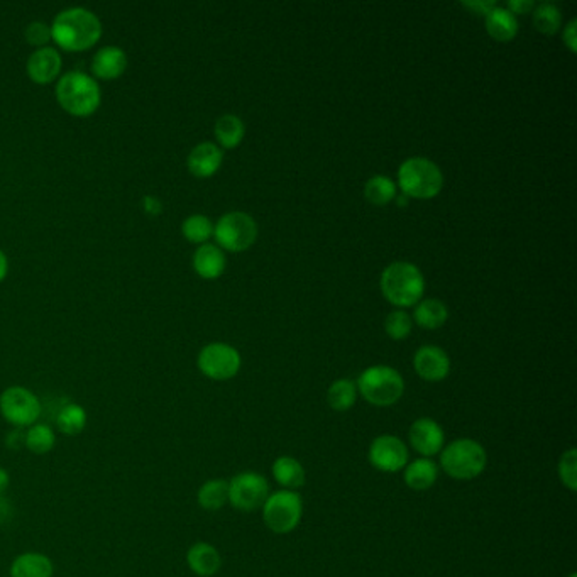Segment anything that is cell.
<instances>
[{
    "label": "cell",
    "mask_w": 577,
    "mask_h": 577,
    "mask_svg": "<svg viewBox=\"0 0 577 577\" xmlns=\"http://www.w3.org/2000/svg\"><path fill=\"white\" fill-rule=\"evenodd\" d=\"M128 68L126 53L117 46H105L96 51L92 60V71L98 79L113 80L121 77Z\"/></svg>",
    "instance_id": "ac0fdd59"
},
{
    "label": "cell",
    "mask_w": 577,
    "mask_h": 577,
    "mask_svg": "<svg viewBox=\"0 0 577 577\" xmlns=\"http://www.w3.org/2000/svg\"><path fill=\"white\" fill-rule=\"evenodd\" d=\"M62 70V56L56 49L39 48L28 60V75L39 85L51 83Z\"/></svg>",
    "instance_id": "9a60e30c"
},
{
    "label": "cell",
    "mask_w": 577,
    "mask_h": 577,
    "mask_svg": "<svg viewBox=\"0 0 577 577\" xmlns=\"http://www.w3.org/2000/svg\"><path fill=\"white\" fill-rule=\"evenodd\" d=\"M406 198H408L406 195H405V197H400V198H398V205H400V207L401 205H406Z\"/></svg>",
    "instance_id": "ee69618b"
},
{
    "label": "cell",
    "mask_w": 577,
    "mask_h": 577,
    "mask_svg": "<svg viewBox=\"0 0 577 577\" xmlns=\"http://www.w3.org/2000/svg\"><path fill=\"white\" fill-rule=\"evenodd\" d=\"M9 482H11V478H9V472L0 467V497L5 493V489L9 488Z\"/></svg>",
    "instance_id": "b9f144b4"
},
{
    "label": "cell",
    "mask_w": 577,
    "mask_h": 577,
    "mask_svg": "<svg viewBox=\"0 0 577 577\" xmlns=\"http://www.w3.org/2000/svg\"><path fill=\"white\" fill-rule=\"evenodd\" d=\"M385 330L393 340H405L412 332V319L406 312L395 310L385 321Z\"/></svg>",
    "instance_id": "d6a6232c"
},
{
    "label": "cell",
    "mask_w": 577,
    "mask_h": 577,
    "mask_svg": "<svg viewBox=\"0 0 577 577\" xmlns=\"http://www.w3.org/2000/svg\"><path fill=\"white\" fill-rule=\"evenodd\" d=\"M302 514L304 501L297 491H276L263 505V520L266 527L278 535H285L297 529Z\"/></svg>",
    "instance_id": "52a82bcc"
},
{
    "label": "cell",
    "mask_w": 577,
    "mask_h": 577,
    "mask_svg": "<svg viewBox=\"0 0 577 577\" xmlns=\"http://www.w3.org/2000/svg\"><path fill=\"white\" fill-rule=\"evenodd\" d=\"M213 130H215L217 141L225 149H232V147L239 146L242 138H244V132H246L241 119L238 115H232V113L219 117Z\"/></svg>",
    "instance_id": "4316f807"
},
{
    "label": "cell",
    "mask_w": 577,
    "mask_h": 577,
    "mask_svg": "<svg viewBox=\"0 0 577 577\" xmlns=\"http://www.w3.org/2000/svg\"><path fill=\"white\" fill-rule=\"evenodd\" d=\"M187 164L193 177H212L222 164V151L213 143H202L193 147Z\"/></svg>",
    "instance_id": "2e32d148"
},
{
    "label": "cell",
    "mask_w": 577,
    "mask_h": 577,
    "mask_svg": "<svg viewBox=\"0 0 577 577\" xmlns=\"http://www.w3.org/2000/svg\"><path fill=\"white\" fill-rule=\"evenodd\" d=\"M369 463L381 472H398L408 464V449L405 442L397 435H380L376 437L368 452Z\"/></svg>",
    "instance_id": "7c38bea8"
},
{
    "label": "cell",
    "mask_w": 577,
    "mask_h": 577,
    "mask_svg": "<svg viewBox=\"0 0 577 577\" xmlns=\"http://www.w3.org/2000/svg\"><path fill=\"white\" fill-rule=\"evenodd\" d=\"M447 317H449L447 306L437 298L422 300L415 308V322L422 329H427V330L442 327L447 321Z\"/></svg>",
    "instance_id": "cb8c5ba5"
},
{
    "label": "cell",
    "mask_w": 577,
    "mask_h": 577,
    "mask_svg": "<svg viewBox=\"0 0 577 577\" xmlns=\"http://www.w3.org/2000/svg\"><path fill=\"white\" fill-rule=\"evenodd\" d=\"M193 268L205 280H215L225 270L224 253L213 244H202L193 256Z\"/></svg>",
    "instance_id": "ffe728a7"
},
{
    "label": "cell",
    "mask_w": 577,
    "mask_h": 577,
    "mask_svg": "<svg viewBox=\"0 0 577 577\" xmlns=\"http://www.w3.org/2000/svg\"><path fill=\"white\" fill-rule=\"evenodd\" d=\"M398 183L406 197L425 200L439 195L444 185V177L433 161L410 158L401 163Z\"/></svg>",
    "instance_id": "8992f818"
},
{
    "label": "cell",
    "mask_w": 577,
    "mask_h": 577,
    "mask_svg": "<svg viewBox=\"0 0 577 577\" xmlns=\"http://www.w3.org/2000/svg\"><path fill=\"white\" fill-rule=\"evenodd\" d=\"M576 26L577 21L576 19H573V21L567 24L565 31H564V43H565V46L571 49L573 53H576L577 48Z\"/></svg>",
    "instance_id": "74e56055"
},
{
    "label": "cell",
    "mask_w": 577,
    "mask_h": 577,
    "mask_svg": "<svg viewBox=\"0 0 577 577\" xmlns=\"http://www.w3.org/2000/svg\"><path fill=\"white\" fill-rule=\"evenodd\" d=\"M414 368L425 381L437 383L449 376L450 359L446 351L437 346H423L414 357Z\"/></svg>",
    "instance_id": "5bb4252c"
},
{
    "label": "cell",
    "mask_w": 577,
    "mask_h": 577,
    "mask_svg": "<svg viewBox=\"0 0 577 577\" xmlns=\"http://www.w3.org/2000/svg\"><path fill=\"white\" fill-rule=\"evenodd\" d=\"M440 452L444 472L457 481H471L486 469V450L472 439H457Z\"/></svg>",
    "instance_id": "3957f363"
},
{
    "label": "cell",
    "mask_w": 577,
    "mask_h": 577,
    "mask_svg": "<svg viewBox=\"0 0 577 577\" xmlns=\"http://www.w3.org/2000/svg\"><path fill=\"white\" fill-rule=\"evenodd\" d=\"M562 24V14L556 4L544 2L533 11V26L544 34H556Z\"/></svg>",
    "instance_id": "4dcf8cb0"
},
{
    "label": "cell",
    "mask_w": 577,
    "mask_h": 577,
    "mask_svg": "<svg viewBox=\"0 0 577 577\" xmlns=\"http://www.w3.org/2000/svg\"><path fill=\"white\" fill-rule=\"evenodd\" d=\"M53 562L39 552H26L14 559L11 577H51Z\"/></svg>",
    "instance_id": "44dd1931"
},
{
    "label": "cell",
    "mask_w": 577,
    "mask_h": 577,
    "mask_svg": "<svg viewBox=\"0 0 577 577\" xmlns=\"http://www.w3.org/2000/svg\"><path fill=\"white\" fill-rule=\"evenodd\" d=\"M145 204H146V210L151 213V215H156V213H160L161 212V204L156 200V198H153V197H146L145 198Z\"/></svg>",
    "instance_id": "ab89813d"
},
{
    "label": "cell",
    "mask_w": 577,
    "mask_h": 577,
    "mask_svg": "<svg viewBox=\"0 0 577 577\" xmlns=\"http://www.w3.org/2000/svg\"><path fill=\"white\" fill-rule=\"evenodd\" d=\"M463 7L472 11L478 16L486 17L488 13H491L497 7V2H481V0H476V2H463Z\"/></svg>",
    "instance_id": "d590c367"
},
{
    "label": "cell",
    "mask_w": 577,
    "mask_h": 577,
    "mask_svg": "<svg viewBox=\"0 0 577 577\" xmlns=\"http://www.w3.org/2000/svg\"><path fill=\"white\" fill-rule=\"evenodd\" d=\"M0 414L16 429L31 427L41 415V401L22 386H11L0 395Z\"/></svg>",
    "instance_id": "9c48e42d"
},
{
    "label": "cell",
    "mask_w": 577,
    "mask_h": 577,
    "mask_svg": "<svg viewBox=\"0 0 577 577\" xmlns=\"http://www.w3.org/2000/svg\"><path fill=\"white\" fill-rule=\"evenodd\" d=\"M11 514V505L4 497H0V523H4Z\"/></svg>",
    "instance_id": "60d3db41"
},
{
    "label": "cell",
    "mask_w": 577,
    "mask_h": 577,
    "mask_svg": "<svg viewBox=\"0 0 577 577\" xmlns=\"http://www.w3.org/2000/svg\"><path fill=\"white\" fill-rule=\"evenodd\" d=\"M54 422L56 429L64 435H79L87 427V412L77 403H64L58 410Z\"/></svg>",
    "instance_id": "484cf974"
},
{
    "label": "cell",
    "mask_w": 577,
    "mask_h": 577,
    "mask_svg": "<svg viewBox=\"0 0 577 577\" xmlns=\"http://www.w3.org/2000/svg\"><path fill=\"white\" fill-rule=\"evenodd\" d=\"M24 435L26 432H22V429H14L7 435V446L11 449H21L24 446Z\"/></svg>",
    "instance_id": "f35d334b"
},
{
    "label": "cell",
    "mask_w": 577,
    "mask_h": 577,
    "mask_svg": "<svg viewBox=\"0 0 577 577\" xmlns=\"http://www.w3.org/2000/svg\"><path fill=\"white\" fill-rule=\"evenodd\" d=\"M268 497V481L257 472L246 471L229 481V503L239 512H255L263 508Z\"/></svg>",
    "instance_id": "30bf717a"
},
{
    "label": "cell",
    "mask_w": 577,
    "mask_h": 577,
    "mask_svg": "<svg viewBox=\"0 0 577 577\" xmlns=\"http://www.w3.org/2000/svg\"><path fill=\"white\" fill-rule=\"evenodd\" d=\"M198 369L210 380L225 381L239 372L241 355L229 344L213 342L198 354Z\"/></svg>",
    "instance_id": "8fae6325"
},
{
    "label": "cell",
    "mask_w": 577,
    "mask_h": 577,
    "mask_svg": "<svg viewBox=\"0 0 577 577\" xmlns=\"http://www.w3.org/2000/svg\"><path fill=\"white\" fill-rule=\"evenodd\" d=\"M531 9H535V4L531 0H508V11L512 14H529Z\"/></svg>",
    "instance_id": "8d00e7d4"
},
{
    "label": "cell",
    "mask_w": 577,
    "mask_h": 577,
    "mask_svg": "<svg viewBox=\"0 0 577 577\" xmlns=\"http://www.w3.org/2000/svg\"><path fill=\"white\" fill-rule=\"evenodd\" d=\"M364 195L372 205L383 207L388 205L395 195H397V187L389 178L383 177V175H376L371 178L364 187Z\"/></svg>",
    "instance_id": "f546056e"
},
{
    "label": "cell",
    "mask_w": 577,
    "mask_h": 577,
    "mask_svg": "<svg viewBox=\"0 0 577 577\" xmlns=\"http://www.w3.org/2000/svg\"><path fill=\"white\" fill-rule=\"evenodd\" d=\"M181 230H183V236L188 241L195 242V244H202V242L207 241L210 236L213 234V225H212V222H210L205 215L195 213V215H190L183 222Z\"/></svg>",
    "instance_id": "1f68e13d"
},
{
    "label": "cell",
    "mask_w": 577,
    "mask_h": 577,
    "mask_svg": "<svg viewBox=\"0 0 577 577\" xmlns=\"http://www.w3.org/2000/svg\"><path fill=\"white\" fill-rule=\"evenodd\" d=\"M381 291L389 304L414 306L425 291L423 274L412 263H393L381 274Z\"/></svg>",
    "instance_id": "7a4b0ae2"
},
{
    "label": "cell",
    "mask_w": 577,
    "mask_h": 577,
    "mask_svg": "<svg viewBox=\"0 0 577 577\" xmlns=\"http://www.w3.org/2000/svg\"><path fill=\"white\" fill-rule=\"evenodd\" d=\"M187 564L198 577L215 576L222 565L219 550L207 542L193 544L187 552Z\"/></svg>",
    "instance_id": "e0dca14e"
},
{
    "label": "cell",
    "mask_w": 577,
    "mask_h": 577,
    "mask_svg": "<svg viewBox=\"0 0 577 577\" xmlns=\"http://www.w3.org/2000/svg\"><path fill=\"white\" fill-rule=\"evenodd\" d=\"M355 386L363 398L374 406H391L398 403L405 393V381L400 372L389 366H372L363 371Z\"/></svg>",
    "instance_id": "5b68a950"
},
{
    "label": "cell",
    "mask_w": 577,
    "mask_h": 577,
    "mask_svg": "<svg viewBox=\"0 0 577 577\" xmlns=\"http://www.w3.org/2000/svg\"><path fill=\"white\" fill-rule=\"evenodd\" d=\"M273 478L285 489L295 491L304 486L306 474L300 461L289 456H281L273 463Z\"/></svg>",
    "instance_id": "603a6c76"
},
{
    "label": "cell",
    "mask_w": 577,
    "mask_h": 577,
    "mask_svg": "<svg viewBox=\"0 0 577 577\" xmlns=\"http://www.w3.org/2000/svg\"><path fill=\"white\" fill-rule=\"evenodd\" d=\"M100 36L102 24L98 17L81 7H73L60 13L51 26V38L60 48L66 51L92 48L100 39Z\"/></svg>",
    "instance_id": "6da1fadb"
},
{
    "label": "cell",
    "mask_w": 577,
    "mask_h": 577,
    "mask_svg": "<svg viewBox=\"0 0 577 577\" xmlns=\"http://www.w3.org/2000/svg\"><path fill=\"white\" fill-rule=\"evenodd\" d=\"M26 39L29 45H34V46H41L49 43L53 38H51V28L48 24L45 22H31L28 28H26Z\"/></svg>",
    "instance_id": "e575fe53"
},
{
    "label": "cell",
    "mask_w": 577,
    "mask_h": 577,
    "mask_svg": "<svg viewBox=\"0 0 577 577\" xmlns=\"http://www.w3.org/2000/svg\"><path fill=\"white\" fill-rule=\"evenodd\" d=\"M439 478V467L429 457H420L405 465L403 480L414 491H427Z\"/></svg>",
    "instance_id": "d6986e66"
},
{
    "label": "cell",
    "mask_w": 577,
    "mask_h": 577,
    "mask_svg": "<svg viewBox=\"0 0 577 577\" xmlns=\"http://www.w3.org/2000/svg\"><path fill=\"white\" fill-rule=\"evenodd\" d=\"M217 242L232 253L249 249L257 238V225L255 219L244 212H230L221 217L213 227Z\"/></svg>",
    "instance_id": "ba28073f"
},
{
    "label": "cell",
    "mask_w": 577,
    "mask_h": 577,
    "mask_svg": "<svg viewBox=\"0 0 577 577\" xmlns=\"http://www.w3.org/2000/svg\"><path fill=\"white\" fill-rule=\"evenodd\" d=\"M198 505L207 512H219L229 503V481L225 480H210L204 482L198 489Z\"/></svg>",
    "instance_id": "d4e9b609"
},
{
    "label": "cell",
    "mask_w": 577,
    "mask_h": 577,
    "mask_svg": "<svg viewBox=\"0 0 577 577\" xmlns=\"http://www.w3.org/2000/svg\"><path fill=\"white\" fill-rule=\"evenodd\" d=\"M7 270H9V264H7V257L5 255L0 251V281L5 278L7 274Z\"/></svg>",
    "instance_id": "7bdbcfd3"
},
{
    "label": "cell",
    "mask_w": 577,
    "mask_h": 577,
    "mask_svg": "<svg viewBox=\"0 0 577 577\" xmlns=\"http://www.w3.org/2000/svg\"><path fill=\"white\" fill-rule=\"evenodd\" d=\"M56 96L60 105L71 115L85 117L100 105V87L83 71H70L58 81Z\"/></svg>",
    "instance_id": "277c9868"
},
{
    "label": "cell",
    "mask_w": 577,
    "mask_h": 577,
    "mask_svg": "<svg viewBox=\"0 0 577 577\" xmlns=\"http://www.w3.org/2000/svg\"><path fill=\"white\" fill-rule=\"evenodd\" d=\"M56 444V435L53 429L45 423H34L24 435V446L31 450L32 454H48L49 450Z\"/></svg>",
    "instance_id": "f1b7e54d"
},
{
    "label": "cell",
    "mask_w": 577,
    "mask_h": 577,
    "mask_svg": "<svg viewBox=\"0 0 577 577\" xmlns=\"http://www.w3.org/2000/svg\"><path fill=\"white\" fill-rule=\"evenodd\" d=\"M569 577H577L576 573H573V574H571V576H569Z\"/></svg>",
    "instance_id": "f6af8a7d"
},
{
    "label": "cell",
    "mask_w": 577,
    "mask_h": 577,
    "mask_svg": "<svg viewBox=\"0 0 577 577\" xmlns=\"http://www.w3.org/2000/svg\"><path fill=\"white\" fill-rule=\"evenodd\" d=\"M408 439L412 447L417 450L422 457H429V459L435 454H440L446 442L442 427L432 418L427 417L418 418L412 423Z\"/></svg>",
    "instance_id": "4fadbf2b"
},
{
    "label": "cell",
    "mask_w": 577,
    "mask_h": 577,
    "mask_svg": "<svg viewBox=\"0 0 577 577\" xmlns=\"http://www.w3.org/2000/svg\"><path fill=\"white\" fill-rule=\"evenodd\" d=\"M355 400H357V386L351 380H337L327 391L329 406L336 412L351 410Z\"/></svg>",
    "instance_id": "83f0119b"
},
{
    "label": "cell",
    "mask_w": 577,
    "mask_h": 577,
    "mask_svg": "<svg viewBox=\"0 0 577 577\" xmlns=\"http://www.w3.org/2000/svg\"><path fill=\"white\" fill-rule=\"evenodd\" d=\"M486 29L493 39L499 43H508L514 39L518 32V21L508 9L497 5L491 13L486 14Z\"/></svg>",
    "instance_id": "7402d4cb"
},
{
    "label": "cell",
    "mask_w": 577,
    "mask_h": 577,
    "mask_svg": "<svg viewBox=\"0 0 577 577\" xmlns=\"http://www.w3.org/2000/svg\"><path fill=\"white\" fill-rule=\"evenodd\" d=\"M559 478L561 482L571 491L577 489V450L573 449L565 450L561 456L559 461Z\"/></svg>",
    "instance_id": "836d02e7"
}]
</instances>
